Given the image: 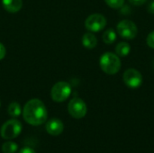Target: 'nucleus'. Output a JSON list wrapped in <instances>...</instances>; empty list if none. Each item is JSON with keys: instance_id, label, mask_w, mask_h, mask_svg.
I'll use <instances>...</instances> for the list:
<instances>
[{"instance_id": "nucleus-7", "label": "nucleus", "mask_w": 154, "mask_h": 153, "mask_svg": "<svg viewBox=\"0 0 154 153\" xmlns=\"http://www.w3.org/2000/svg\"><path fill=\"white\" fill-rule=\"evenodd\" d=\"M106 25V18L101 14H90L85 21L87 30L93 32H97L103 30Z\"/></svg>"}, {"instance_id": "nucleus-15", "label": "nucleus", "mask_w": 154, "mask_h": 153, "mask_svg": "<svg viewBox=\"0 0 154 153\" xmlns=\"http://www.w3.org/2000/svg\"><path fill=\"white\" fill-rule=\"evenodd\" d=\"M18 150V145L14 142H5L2 145V151L4 153H15Z\"/></svg>"}, {"instance_id": "nucleus-14", "label": "nucleus", "mask_w": 154, "mask_h": 153, "mask_svg": "<svg viewBox=\"0 0 154 153\" xmlns=\"http://www.w3.org/2000/svg\"><path fill=\"white\" fill-rule=\"evenodd\" d=\"M7 113L10 116L12 117H18L21 113H22V109H21V106L17 103V102H12L7 108Z\"/></svg>"}, {"instance_id": "nucleus-18", "label": "nucleus", "mask_w": 154, "mask_h": 153, "mask_svg": "<svg viewBox=\"0 0 154 153\" xmlns=\"http://www.w3.org/2000/svg\"><path fill=\"white\" fill-rule=\"evenodd\" d=\"M119 9H120V13L123 15H128V14H131V8H130L129 5H123Z\"/></svg>"}, {"instance_id": "nucleus-3", "label": "nucleus", "mask_w": 154, "mask_h": 153, "mask_svg": "<svg viewBox=\"0 0 154 153\" xmlns=\"http://www.w3.org/2000/svg\"><path fill=\"white\" fill-rule=\"evenodd\" d=\"M23 129L22 124L16 119H11L5 122L1 128L0 134L5 140H13L19 136Z\"/></svg>"}, {"instance_id": "nucleus-11", "label": "nucleus", "mask_w": 154, "mask_h": 153, "mask_svg": "<svg viewBox=\"0 0 154 153\" xmlns=\"http://www.w3.org/2000/svg\"><path fill=\"white\" fill-rule=\"evenodd\" d=\"M82 44L87 49H94L97 44V39L91 32L85 33L82 37Z\"/></svg>"}, {"instance_id": "nucleus-2", "label": "nucleus", "mask_w": 154, "mask_h": 153, "mask_svg": "<svg viewBox=\"0 0 154 153\" xmlns=\"http://www.w3.org/2000/svg\"><path fill=\"white\" fill-rule=\"evenodd\" d=\"M99 65L105 73L115 75L121 69V60L116 54L113 52H106L100 57Z\"/></svg>"}, {"instance_id": "nucleus-13", "label": "nucleus", "mask_w": 154, "mask_h": 153, "mask_svg": "<svg viewBox=\"0 0 154 153\" xmlns=\"http://www.w3.org/2000/svg\"><path fill=\"white\" fill-rule=\"evenodd\" d=\"M116 40V32H115L114 29L110 28L107 29L104 33H103V41L106 44H113Z\"/></svg>"}, {"instance_id": "nucleus-9", "label": "nucleus", "mask_w": 154, "mask_h": 153, "mask_svg": "<svg viewBox=\"0 0 154 153\" xmlns=\"http://www.w3.org/2000/svg\"><path fill=\"white\" fill-rule=\"evenodd\" d=\"M45 129L50 135L58 136L62 133V132L64 130V124L60 119L52 118L47 122V124L45 125Z\"/></svg>"}, {"instance_id": "nucleus-19", "label": "nucleus", "mask_w": 154, "mask_h": 153, "mask_svg": "<svg viewBox=\"0 0 154 153\" xmlns=\"http://www.w3.org/2000/svg\"><path fill=\"white\" fill-rule=\"evenodd\" d=\"M128 1L132 5H136V6H139V5H142L143 4H145L148 0H128Z\"/></svg>"}, {"instance_id": "nucleus-12", "label": "nucleus", "mask_w": 154, "mask_h": 153, "mask_svg": "<svg viewBox=\"0 0 154 153\" xmlns=\"http://www.w3.org/2000/svg\"><path fill=\"white\" fill-rule=\"evenodd\" d=\"M130 51H131V46L129 45V43L125 41L119 42L116 46V53L119 57H125L130 53Z\"/></svg>"}, {"instance_id": "nucleus-23", "label": "nucleus", "mask_w": 154, "mask_h": 153, "mask_svg": "<svg viewBox=\"0 0 154 153\" xmlns=\"http://www.w3.org/2000/svg\"><path fill=\"white\" fill-rule=\"evenodd\" d=\"M0 106H1V102H0Z\"/></svg>"}, {"instance_id": "nucleus-16", "label": "nucleus", "mask_w": 154, "mask_h": 153, "mask_svg": "<svg viewBox=\"0 0 154 153\" xmlns=\"http://www.w3.org/2000/svg\"><path fill=\"white\" fill-rule=\"evenodd\" d=\"M105 2L109 7L114 9H119L125 4V0H105Z\"/></svg>"}, {"instance_id": "nucleus-17", "label": "nucleus", "mask_w": 154, "mask_h": 153, "mask_svg": "<svg viewBox=\"0 0 154 153\" xmlns=\"http://www.w3.org/2000/svg\"><path fill=\"white\" fill-rule=\"evenodd\" d=\"M146 42L150 48L154 49V31L148 35V37L146 39Z\"/></svg>"}, {"instance_id": "nucleus-22", "label": "nucleus", "mask_w": 154, "mask_h": 153, "mask_svg": "<svg viewBox=\"0 0 154 153\" xmlns=\"http://www.w3.org/2000/svg\"><path fill=\"white\" fill-rule=\"evenodd\" d=\"M147 10H148V12L149 13H151V14H154V0H152V2H150L149 3V5H148V7H147Z\"/></svg>"}, {"instance_id": "nucleus-8", "label": "nucleus", "mask_w": 154, "mask_h": 153, "mask_svg": "<svg viewBox=\"0 0 154 153\" xmlns=\"http://www.w3.org/2000/svg\"><path fill=\"white\" fill-rule=\"evenodd\" d=\"M124 83L132 89L140 87L143 84V76L140 71L135 69H128L125 71L123 76Z\"/></svg>"}, {"instance_id": "nucleus-10", "label": "nucleus", "mask_w": 154, "mask_h": 153, "mask_svg": "<svg viewBox=\"0 0 154 153\" xmlns=\"http://www.w3.org/2000/svg\"><path fill=\"white\" fill-rule=\"evenodd\" d=\"M5 10L9 13H16L23 6L22 0H2Z\"/></svg>"}, {"instance_id": "nucleus-6", "label": "nucleus", "mask_w": 154, "mask_h": 153, "mask_svg": "<svg viewBox=\"0 0 154 153\" xmlns=\"http://www.w3.org/2000/svg\"><path fill=\"white\" fill-rule=\"evenodd\" d=\"M69 114L75 119H81L87 115V105L79 97L72 98L68 106Z\"/></svg>"}, {"instance_id": "nucleus-20", "label": "nucleus", "mask_w": 154, "mask_h": 153, "mask_svg": "<svg viewBox=\"0 0 154 153\" xmlns=\"http://www.w3.org/2000/svg\"><path fill=\"white\" fill-rule=\"evenodd\" d=\"M18 153H36L35 151L30 147H23V149L20 150V151Z\"/></svg>"}, {"instance_id": "nucleus-1", "label": "nucleus", "mask_w": 154, "mask_h": 153, "mask_svg": "<svg viewBox=\"0 0 154 153\" xmlns=\"http://www.w3.org/2000/svg\"><path fill=\"white\" fill-rule=\"evenodd\" d=\"M23 116L27 124L38 126L46 122L48 112L43 102L34 98L29 100L23 106Z\"/></svg>"}, {"instance_id": "nucleus-5", "label": "nucleus", "mask_w": 154, "mask_h": 153, "mask_svg": "<svg viewBox=\"0 0 154 153\" xmlns=\"http://www.w3.org/2000/svg\"><path fill=\"white\" fill-rule=\"evenodd\" d=\"M70 94H71V87L69 83L64 81H60L56 83L51 90V98L53 101L57 103L64 102L69 98Z\"/></svg>"}, {"instance_id": "nucleus-21", "label": "nucleus", "mask_w": 154, "mask_h": 153, "mask_svg": "<svg viewBox=\"0 0 154 153\" xmlns=\"http://www.w3.org/2000/svg\"><path fill=\"white\" fill-rule=\"evenodd\" d=\"M5 53H6V50H5V46L0 42V60H3L5 56Z\"/></svg>"}, {"instance_id": "nucleus-4", "label": "nucleus", "mask_w": 154, "mask_h": 153, "mask_svg": "<svg viewBox=\"0 0 154 153\" xmlns=\"http://www.w3.org/2000/svg\"><path fill=\"white\" fill-rule=\"evenodd\" d=\"M117 33L125 40H134L137 33L138 28L136 24L131 20H122L116 25Z\"/></svg>"}]
</instances>
